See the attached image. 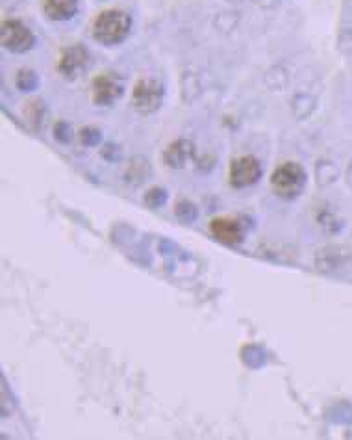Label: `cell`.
<instances>
[{
  "label": "cell",
  "mask_w": 352,
  "mask_h": 440,
  "mask_svg": "<svg viewBox=\"0 0 352 440\" xmlns=\"http://www.w3.org/2000/svg\"><path fill=\"white\" fill-rule=\"evenodd\" d=\"M132 30V17L122 10H104L91 22V36L104 47L121 45Z\"/></svg>",
  "instance_id": "1"
},
{
  "label": "cell",
  "mask_w": 352,
  "mask_h": 440,
  "mask_svg": "<svg viewBox=\"0 0 352 440\" xmlns=\"http://www.w3.org/2000/svg\"><path fill=\"white\" fill-rule=\"evenodd\" d=\"M269 184L276 197L284 199V201H295L304 191L306 184H308V175L299 162L289 160V162H282L274 167Z\"/></svg>",
  "instance_id": "2"
},
{
  "label": "cell",
  "mask_w": 352,
  "mask_h": 440,
  "mask_svg": "<svg viewBox=\"0 0 352 440\" xmlns=\"http://www.w3.org/2000/svg\"><path fill=\"white\" fill-rule=\"evenodd\" d=\"M125 93V80L117 73H100L99 76L91 80L90 99L99 108L113 106Z\"/></svg>",
  "instance_id": "3"
},
{
  "label": "cell",
  "mask_w": 352,
  "mask_h": 440,
  "mask_svg": "<svg viewBox=\"0 0 352 440\" xmlns=\"http://www.w3.org/2000/svg\"><path fill=\"white\" fill-rule=\"evenodd\" d=\"M165 99V85L158 78L137 80L132 90V106L139 114H154L158 111Z\"/></svg>",
  "instance_id": "4"
},
{
  "label": "cell",
  "mask_w": 352,
  "mask_h": 440,
  "mask_svg": "<svg viewBox=\"0 0 352 440\" xmlns=\"http://www.w3.org/2000/svg\"><path fill=\"white\" fill-rule=\"evenodd\" d=\"M91 65V54L90 50L82 45V43H74L71 47H65L58 56L56 62V71L64 80L80 78L85 71L90 69Z\"/></svg>",
  "instance_id": "5"
},
{
  "label": "cell",
  "mask_w": 352,
  "mask_h": 440,
  "mask_svg": "<svg viewBox=\"0 0 352 440\" xmlns=\"http://www.w3.org/2000/svg\"><path fill=\"white\" fill-rule=\"evenodd\" d=\"M0 43L6 50L13 54H24L36 45V36L19 19H6L0 27Z\"/></svg>",
  "instance_id": "6"
},
{
  "label": "cell",
  "mask_w": 352,
  "mask_h": 440,
  "mask_svg": "<svg viewBox=\"0 0 352 440\" xmlns=\"http://www.w3.org/2000/svg\"><path fill=\"white\" fill-rule=\"evenodd\" d=\"M262 164L260 160L253 154H241L236 158L230 160L228 165V182L232 188L236 190H243L248 186H254L260 179H262Z\"/></svg>",
  "instance_id": "7"
},
{
  "label": "cell",
  "mask_w": 352,
  "mask_h": 440,
  "mask_svg": "<svg viewBox=\"0 0 352 440\" xmlns=\"http://www.w3.org/2000/svg\"><path fill=\"white\" fill-rule=\"evenodd\" d=\"M210 234L217 242L237 245L245 238V223L237 216H217L210 221Z\"/></svg>",
  "instance_id": "8"
},
{
  "label": "cell",
  "mask_w": 352,
  "mask_h": 440,
  "mask_svg": "<svg viewBox=\"0 0 352 440\" xmlns=\"http://www.w3.org/2000/svg\"><path fill=\"white\" fill-rule=\"evenodd\" d=\"M195 158V145L190 139H176L163 151V164L173 170H182L190 160Z\"/></svg>",
  "instance_id": "9"
},
{
  "label": "cell",
  "mask_w": 352,
  "mask_h": 440,
  "mask_svg": "<svg viewBox=\"0 0 352 440\" xmlns=\"http://www.w3.org/2000/svg\"><path fill=\"white\" fill-rule=\"evenodd\" d=\"M41 8L47 19L64 22L78 13L80 0H43Z\"/></svg>",
  "instance_id": "10"
},
{
  "label": "cell",
  "mask_w": 352,
  "mask_h": 440,
  "mask_svg": "<svg viewBox=\"0 0 352 440\" xmlns=\"http://www.w3.org/2000/svg\"><path fill=\"white\" fill-rule=\"evenodd\" d=\"M202 93V84H200L199 76L191 71H185L180 76V97L185 104H191L200 97Z\"/></svg>",
  "instance_id": "11"
},
{
  "label": "cell",
  "mask_w": 352,
  "mask_h": 440,
  "mask_svg": "<svg viewBox=\"0 0 352 440\" xmlns=\"http://www.w3.org/2000/svg\"><path fill=\"white\" fill-rule=\"evenodd\" d=\"M317 108V97L310 95V93H297L291 101V111L297 121H304L310 119L311 114Z\"/></svg>",
  "instance_id": "12"
},
{
  "label": "cell",
  "mask_w": 352,
  "mask_h": 440,
  "mask_svg": "<svg viewBox=\"0 0 352 440\" xmlns=\"http://www.w3.org/2000/svg\"><path fill=\"white\" fill-rule=\"evenodd\" d=\"M150 177V164H148L147 158L143 156H134L130 160V164L127 167V173H125V179L130 184H141Z\"/></svg>",
  "instance_id": "13"
},
{
  "label": "cell",
  "mask_w": 352,
  "mask_h": 440,
  "mask_svg": "<svg viewBox=\"0 0 352 440\" xmlns=\"http://www.w3.org/2000/svg\"><path fill=\"white\" fill-rule=\"evenodd\" d=\"M316 179L319 186H330L339 179V167L332 160H319L316 165Z\"/></svg>",
  "instance_id": "14"
},
{
  "label": "cell",
  "mask_w": 352,
  "mask_h": 440,
  "mask_svg": "<svg viewBox=\"0 0 352 440\" xmlns=\"http://www.w3.org/2000/svg\"><path fill=\"white\" fill-rule=\"evenodd\" d=\"M265 84L271 91H280L284 90L286 85H288V71L284 67H273V69H269L267 74H265Z\"/></svg>",
  "instance_id": "15"
},
{
  "label": "cell",
  "mask_w": 352,
  "mask_h": 440,
  "mask_svg": "<svg viewBox=\"0 0 352 440\" xmlns=\"http://www.w3.org/2000/svg\"><path fill=\"white\" fill-rule=\"evenodd\" d=\"M15 85L17 90L27 91V93L28 91H34L39 88V76L32 69H21L15 76Z\"/></svg>",
  "instance_id": "16"
},
{
  "label": "cell",
  "mask_w": 352,
  "mask_h": 440,
  "mask_svg": "<svg viewBox=\"0 0 352 440\" xmlns=\"http://www.w3.org/2000/svg\"><path fill=\"white\" fill-rule=\"evenodd\" d=\"M174 216L178 218V221L182 223H193L195 219L199 218V210L195 207L193 202L188 201V199H180L174 207Z\"/></svg>",
  "instance_id": "17"
},
{
  "label": "cell",
  "mask_w": 352,
  "mask_h": 440,
  "mask_svg": "<svg viewBox=\"0 0 352 440\" xmlns=\"http://www.w3.org/2000/svg\"><path fill=\"white\" fill-rule=\"evenodd\" d=\"M237 22H239V13L237 11H223L219 15L216 17V28L219 32L223 34H228V32H234L237 27Z\"/></svg>",
  "instance_id": "18"
},
{
  "label": "cell",
  "mask_w": 352,
  "mask_h": 440,
  "mask_svg": "<svg viewBox=\"0 0 352 440\" xmlns=\"http://www.w3.org/2000/svg\"><path fill=\"white\" fill-rule=\"evenodd\" d=\"M143 202H145L148 208H153V210L162 208L163 205L167 202V191L163 190V188H160V186H154V188H150V190L145 193Z\"/></svg>",
  "instance_id": "19"
},
{
  "label": "cell",
  "mask_w": 352,
  "mask_h": 440,
  "mask_svg": "<svg viewBox=\"0 0 352 440\" xmlns=\"http://www.w3.org/2000/svg\"><path fill=\"white\" fill-rule=\"evenodd\" d=\"M43 116H45V106H43V102L39 99L28 102L27 114H24L28 123H36V127H39L43 121Z\"/></svg>",
  "instance_id": "20"
},
{
  "label": "cell",
  "mask_w": 352,
  "mask_h": 440,
  "mask_svg": "<svg viewBox=\"0 0 352 440\" xmlns=\"http://www.w3.org/2000/svg\"><path fill=\"white\" fill-rule=\"evenodd\" d=\"M78 136L84 147H97V145L100 144V139H102V134H100L99 128H95V127L82 128Z\"/></svg>",
  "instance_id": "21"
},
{
  "label": "cell",
  "mask_w": 352,
  "mask_h": 440,
  "mask_svg": "<svg viewBox=\"0 0 352 440\" xmlns=\"http://www.w3.org/2000/svg\"><path fill=\"white\" fill-rule=\"evenodd\" d=\"M54 139L64 145L71 144V139H73V127L67 121H58L54 125Z\"/></svg>",
  "instance_id": "22"
},
{
  "label": "cell",
  "mask_w": 352,
  "mask_h": 440,
  "mask_svg": "<svg viewBox=\"0 0 352 440\" xmlns=\"http://www.w3.org/2000/svg\"><path fill=\"white\" fill-rule=\"evenodd\" d=\"M337 48L343 54H352V28H343L337 36Z\"/></svg>",
  "instance_id": "23"
},
{
  "label": "cell",
  "mask_w": 352,
  "mask_h": 440,
  "mask_svg": "<svg viewBox=\"0 0 352 440\" xmlns=\"http://www.w3.org/2000/svg\"><path fill=\"white\" fill-rule=\"evenodd\" d=\"M254 2H256L258 8H262V10H274V8L280 4V0H254Z\"/></svg>",
  "instance_id": "24"
},
{
  "label": "cell",
  "mask_w": 352,
  "mask_h": 440,
  "mask_svg": "<svg viewBox=\"0 0 352 440\" xmlns=\"http://www.w3.org/2000/svg\"><path fill=\"white\" fill-rule=\"evenodd\" d=\"M347 184L352 188V162H351V165H349V170H347Z\"/></svg>",
  "instance_id": "25"
},
{
  "label": "cell",
  "mask_w": 352,
  "mask_h": 440,
  "mask_svg": "<svg viewBox=\"0 0 352 440\" xmlns=\"http://www.w3.org/2000/svg\"><path fill=\"white\" fill-rule=\"evenodd\" d=\"M228 2H232V4H239V2H243V0H228Z\"/></svg>",
  "instance_id": "26"
}]
</instances>
